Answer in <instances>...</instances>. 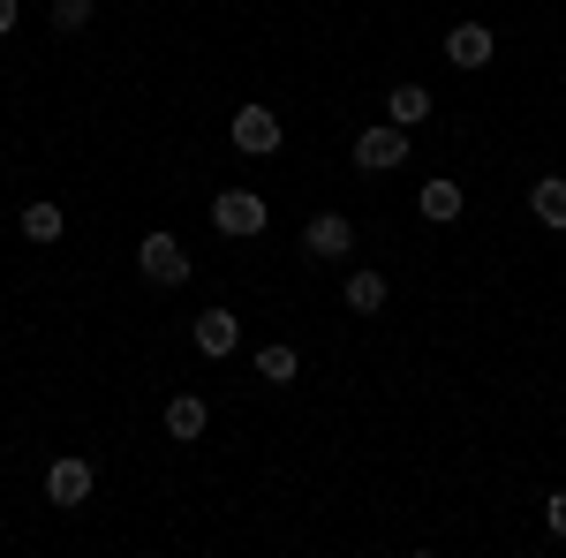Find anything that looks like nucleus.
I'll list each match as a JSON object with an SVG mask.
<instances>
[{
    "mask_svg": "<svg viewBox=\"0 0 566 558\" xmlns=\"http://www.w3.org/2000/svg\"><path fill=\"white\" fill-rule=\"evenodd\" d=\"M295 378H303V347H287V340L258 347V386H295Z\"/></svg>",
    "mask_w": 566,
    "mask_h": 558,
    "instance_id": "nucleus-15",
    "label": "nucleus"
},
{
    "mask_svg": "<svg viewBox=\"0 0 566 558\" xmlns=\"http://www.w3.org/2000/svg\"><path fill=\"white\" fill-rule=\"evenodd\" d=\"M227 144H234L242 159H280V151H287V122H280L264 98H250V106L227 114Z\"/></svg>",
    "mask_w": 566,
    "mask_h": 558,
    "instance_id": "nucleus-1",
    "label": "nucleus"
},
{
    "mask_svg": "<svg viewBox=\"0 0 566 558\" xmlns=\"http://www.w3.org/2000/svg\"><path fill=\"white\" fill-rule=\"evenodd\" d=\"M431 84H386V122H400V129H423L431 122Z\"/></svg>",
    "mask_w": 566,
    "mask_h": 558,
    "instance_id": "nucleus-13",
    "label": "nucleus"
},
{
    "mask_svg": "<svg viewBox=\"0 0 566 558\" xmlns=\"http://www.w3.org/2000/svg\"><path fill=\"white\" fill-rule=\"evenodd\" d=\"M91 491H98V468H91L84 453H61V461H45V506H61V514H84Z\"/></svg>",
    "mask_w": 566,
    "mask_h": 558,
    "instance_id": "nucleus-5",
    "label": "nucleus"
},
{
    "mask_svg": "<svg viewBox=\"0 0 566 558\" xmlns=\"http://www.w3.org/2000/svg\"><path fill=\"white\" fill-rule=\"evenodd\" d=\"M416 159V136L400 129V122H378V129H363L348 144V167L355 173H392V167H408Z\"/></svg>",
    "mask_w": 566,
    "mask_h": 558,
    "instance_id": "nucleus-2",
    "label": "nucleus"
},
{
    "mask_svg": "<svg viewBox=\"0 0 566 558\" xmlns=\"http://www.w3.org/2000/svg\"><path fill=\"white\" fill-rule=\"evenodd\" d=\"M416 212L431 219V227H453V219L469 212V189H461V181H453V173H431V181H423V189H416Z\"/></svg>",
    "mask_w": 566,
    "mask_h": 558,
    "instance_id": "nucleus-10",
    "label": "nucleus"
},
{
    "mask_svg": "<svg viewBox=\"0 0 566 558\" xmlns=\"http://www.w3.org/2000/svg\"><path fill=\"white\" fill-rule=\"evenodd\" d=\"M212 227L227 242H258L264 227H272V204H264L258 189H219L212 197Z\"/></svg>",
    "mask_w": 566,
    "mask_h": 558,
    "instance_id": "nucleus-3",
    "label": "nucleus"
},
{
    "mask_svg": "<svg viewBox=\"0 0 566 558\" xmlns=\"http://www.w3.org/2000/svg\"><path fill=\"white\" fill-rule=\"evenodd\" d=\"M91 15H98V0H53V31H61V39H76Z\"/></svg>",
    "mask_w": 566,
    "mask_h": 558,
    "instance_id": "nucleus-16",
    "label": "nucleus"
},
{
    "mask_svg": "<svg viewBox=\"0 0 566 558\" xmlns=\"http://www.w3.org/2000/svg\"><path fill=\"white\" fill-rule=\"evenodd\" d=\"M544 528L566 544V491H552V498H544Z\"/></svg>",
    "mask_w": 566,
    "mask_h": 558,
    "instance_id": "nucleus-17",
    "label": "nucleus"
},
{
    "mask_svg": "<svg viewBox=\"0 0 566 558\" xmlns=\"http://www.w3.org/2000/svg\"><path fill=\"white\" fill-rule=\"evenodd\" d=\"M136 272H144L151 287H189V272H197V264H189V250H181L167 227H151V234L136 242Z\"/></svg>",
    "mask_w": 566,
    "mask_h": 558,
    "instance_id": "nucleus-4",
    "label": "nucleus"
},
{
    "mask_svg": "<svg viewBox=\"0 0 566 558\" xmlns=\"http://www.w3.org/2000/svg\"><path fill=\"white\" fill-rule=\"evenodd\" d=\"M386 295H392V280L378 272V264H355L348 280H340V302H348V317H378V309H386Z\"/></svg>",
    "mask_w": 566,
    "mask_h": 558,
    "instance_id": "nucleus-11",
    "label": "nucleus"
},
{
    "mask_svg": "<svg viewBox=\"0 0 566 558\" xmlns=\"http://www.w3.org/2000/svg\"><path fill=\"white\" fill-rule=\"evenodd\" d=\"M189 340H197L205 362H227V355L242 347V317H234L227 302H212V309H197V317H189Z\"/></svg>",
    "mask_w": 566,
    "mask_h": 558,
    "instance_id": "nucleus-8",
    "label": "nucleus"
},
{
    "mask_svg": "<svg viewBox=\"0 0 566 558\" xmlns=\"http://www.w3.org/2000/svg\"><path fill=\"white\" fill-rule=\"evenodd\" d=\"M491 61H499V31H491V23H446V69L483 76Z\"/></svg>",
    "mask_w": 566,
    "mask_h": 558,
    "instance_id": "nucleus-7",
    "label": "nucleus"
},
{
    "mask_svg": "<svg viewBox=\"0 0 566 558\" xmlns=\"http://www.w3.org/2000/svg\"><path fill=\"white\" fill-rule=\"evenodd\" d=\"M15 23H23V0H0V39H8Z\"/></svg>",
    "mask_w": 566,
    "mask_h": 558,
    "instance_id": "nucleus-18",
    "label": "nucleus"
},
{
    "mask_svg": "<svg viewBox=\"0 0 566 558\" xmlns=\"http://www.w3.org/2000/svg\"><path fill=\"white\" fill-rule=\"evenodd\" d=\"M528 219L552 227V234H566V173H536V181H528Z\"/></svg>",
    "mask_w": 566,
    "mask_h": 558,
    "instance_id": "nucleus-12",
    "label": "nucleus"
},
{
    "mask_svg": "<svg viewBox=\"0 0 566 558\" xmlns=\"http://www.w3.org/2000/svg\"><path fill=\"white\" fill-rule=\"evenodd\" d=\"M303 257L310 264H340V257H355V219L348 212H310L303 219Z\"/></svg>",
    "mask_w": 566,
    "mask_h": 558,
    "instance_id": "nucleus-6",
    "label": "nucleus"
},
{
    "mask_svg": "<svg viewBox=\"0 0 566 558\" xmlns=\"http://www.w3.org/2000/svg\"><path fill=\"white\" fill-rule=\"evenodd\" d=\"M15 227H23L31 250H53V242L69 234V212H61V204H15Z\"/></svg>",
    "mask_w": 566,
    "mask_h": 558,
    "instance_id": "nucleus-14",
    "label": "nucleus"
},
{
    "mask_svg": "<svg viewBox=\"0 0 566 558\" xmlns=\"http://www.w3.org/2000/svg\"><path fill=\"white\" fill-rule=\"evenodd\" d=\"M159 430H167L175 445H197V438L212 430V400H205V392H175V400L159 408Z\"/></svg>",
    "mask_w": 566,
    "mask_h": 558,
    "instance_id": "nucleus-9",
    "label": "nucleus"
}]
</instances>
